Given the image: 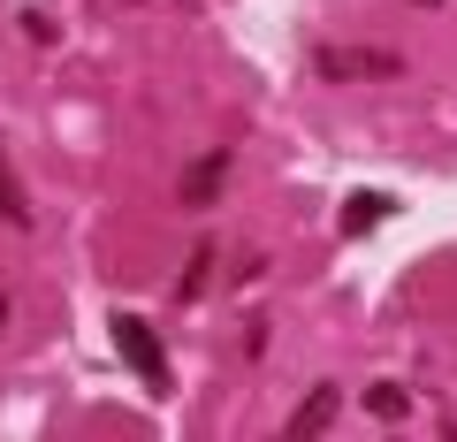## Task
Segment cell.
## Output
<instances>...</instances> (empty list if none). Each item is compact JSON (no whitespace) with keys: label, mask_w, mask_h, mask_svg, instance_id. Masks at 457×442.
<instances>
[{"label":"cell","mask_w":457,"mask_h":442,"mask_svg":"<svg viewBox=\"0 0 457 442\" xmlns=\"http://www.w3.org/2000/svg\"><path fill=\"white\" fill-rule=\"evenodd\" d=\"M0 221H31V206H23V183H16V168H8V153H0Z\"/></svg>","instance_id":"8992f818"},{"label":"cell","mask_w":457,"mask_h":442,"mask_svg":"<svg viewBox=\"0 0 457 442\" xmlns=\"http://www.w3.org/2000/svg\"><path fill=\"white\" fill-rule=\"evenodd\" d=\"M107 328H114V351L130 359V374L145 381V389H168V351H161V336H153L137 313H114Z\"/></svg>","instance_id":"6da1fadb"},{"label":"cell","mask_w":457,"mask_h":442,"mask_svg":"<svg viewBox=\"0 0 457 442\" xmlns=\"http://www.w3.org/2000/svg\"><path fill=\"white\" fill-rule=\"evenodd\" d=\"M221 183H228V146H213V153H198L191 168H183V183H176V198L191 213H206L213 198H221Z\"/></svg>","instance_id":"3957f363"},{"label":"cell","mask_w":457,"mask_h":442,"mask_svg":"<svg viewBox=\"0 0 457 442\" xmlns=\"http://www.w3.org/2000/svg\"><path fill=\"white\" fill-rule=\"evenodd\" d=\"M312 69H320L328 84H359V77H404V54H389V46H320V54H312Z\"/></svg>","instance_id":"7a4b0ae2"},{"label":"cell","mask_w":457,"mask_h":442,"mask_svg":"<svg viewBox=\"0 0 457 442\" xmlns=\"http://www.w3.org/2000/svg\"><path fill=\"white\" fill-rule=\"evenodd\" d=\"M389 206H396L389 191H351V206H343V229H351V237H366L374 221H389Z\"/></svg>","instance_id":"5b68a950"},{"label":"cell","mask_w":457,"mask_h":442,"mask_svg":"<svg viewBox=\"0 0 457 442\" xmlns=\"http://www.w3.org/2000/svg\"><path fill=\"white\" fill-rule=\"evenodd\" d=\"M206 275H213V252L198 245V252H191V267H183V297H198V290H206Z\"/></svg>","instance_id":"ba28073f"},{"label":"cell","mask_w":457,"mask_h":442,"mask_svg":"<svg viewBox=\"0 0 457 442\" xmlns=\"http://www.w3.org/2000/svg\"><path fill=\"white\" fill-rule=\"evenodd\" d=\"M0 336H8V297H0Z\"/></svg>","instance_id":"9c48e42d"},{"label":"cell","mask_w":457,"mask_h":442,"mask_svg":"<svg viewBox=\"0 0 457 442\" xmlns=\"http://www.w3.org/2000/svg\"><path fill=\"white\" fill-rule=\"evenodd\" d=\"M366 412H374V420H404V412H411V396L396 389V381H374V389H366Z\"/></svg>","instance_id":"52a82bcc"},{"label":"cell","mask_w":457,"mask_h":442,"mask_svg":"<svg viewBox=\"0 0 457 442\" xmlns=\"http://www.w3.org/2000/svg\"><path fill=\"white\" fill-rule=\"evenodd\" d=\"M336 412H343V389H336V381H320V389H312L305 404L290 412V442H312V435H320L328 420H336Z\"/></svg>","instance_id":"277c9868"}]
</instances>
